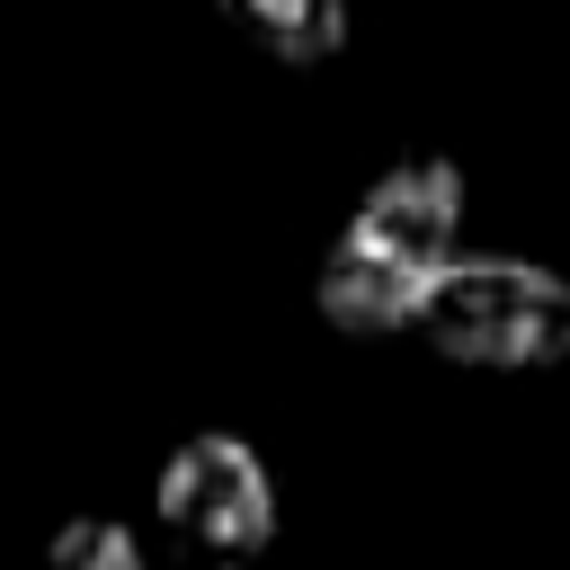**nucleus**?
Listing matches in <instances>:
<instances>
[{
	"label": "nucleus",
	"instance_id": "5",
	"mask_svg": "<svg viewBox=\"0 0 570 570\" xmlns=\"http://www.w3.org/2000/svg\"><path fill=\"white\" fill-rule=\"evenodd\" d=\"M45 561L53 570H142V534L116 517H71L45 534Z\"/></svg>",
	"mask_w": 570,
	"mask_h": 570
},
{
	"label": "nucleus",
	"instance_id": "1",
	"mask_svg": "<svg viewBox=\"0 0 570 570\" xmlns=\"http://www.w3.org/2000/svg\"><path fill=\"white\" fill-rule=\"evenodd\" d=\"M463 169L445 151H419V160H392L356 214L338 223L321 276H312V303L330 330L347 338H392L419 321V303L436 294V276L463 258Z\"/></svg>",
	"mask_w": 570,
	"mask_h": 570
},
{
	"label": "nucleus",
	"instance_id": "3",
	"mask_svg": "<svg viewBox=\"0 0 570 570\" xmlns=\"http://www.w3.org/2000/svg\"><path fill=\"white\" fill-rule=\"evenodd\" d=\"M151 517L196 561H249L276 534V481H267V463L240 436H214L205 428V436L169 445V463L151 481Z\"/></svg>",
	"mask_w": 570,
	"mask_h": 570
},
{
	"label": "nucleus",
	"instance_id": "4",
	"mask_svg": "<svg viewBox=\"0 0 570 570\" xmlns=\"http://www.w3.org/2000/svg\"><path fill=\"white\" fill-rule=\"evenodd\" d=\"M223 18L258 45V53H276V62H330L338 45H347V0H223Z\"/></svg>",
	"mask_w": 570,
	"mask_h": 570
},
{
	"label": "nucleus",
	"instance_id": "2",
	"mask_svg": "<svg viewBox=\"0 0 570 570\" xmlns=\"http://www.w3.org/2000/svg\"><path fill=\"white\" fill-rule=\"evenodd\" d=\"M410 330L463 374H543L570 365V276L534 258H454Z\"/></svg>",
	"mask_w": 570,
	"mask_h": 570
}]
</instances>
